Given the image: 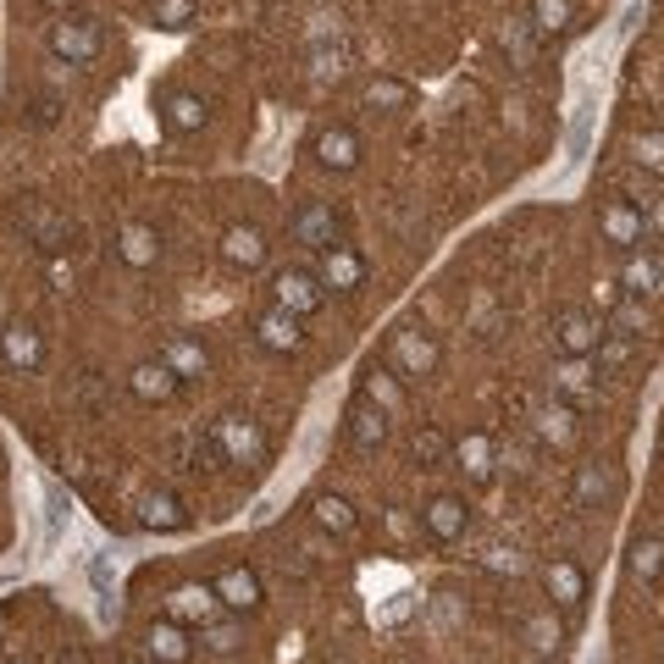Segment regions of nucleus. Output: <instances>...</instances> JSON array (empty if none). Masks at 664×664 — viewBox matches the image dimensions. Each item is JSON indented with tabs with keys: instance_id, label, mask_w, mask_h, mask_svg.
Wrapping results in <instances>:
<instances>
[{
	"instance_id": "nucleus-1",
	"label": "nucleus",
	"mask_w": 664,
	"mask_h": 664,
	"mask_svg": "<svg viewBox=\"0 0 664 664\" xmlns=\"http://www.w3.org/2000/svg\"><path fill=\"white\" fill-rule=\"evenodd\" d=\"M554 338H559V349H565L570 360H587L598 344H604V321H598L593 310H559Z\"/></svg>"
},
{
	"instance_id": "nucleus-2",
	"label": "nucleus",
	"mask_w": 664,
	"mask_h": 664,
	"mask_svg": "<svg viewBox=\"0 0 664 664\" xmlns=\"http://www.w3.org/2000/svg\"><path fill=\"white\" fill-rule=\"evenodd\" d=\"M216 443L227 449V465H249L266 454V432H261V421H249V415H222V421H216Z\"/></svg>"
},
{
	"instance_id": "nucleus-3",
	"label": "nucleus",
	"mask_w": 664,
	"mask_h": 664,
	"mask_svg": "<svg viewBox=\"0 0 664 664\" xmlns=\"http://www.w3.org/2000/svg\"><path fill=\"white\" fill-rule=\"evenodd\" d=\"M316 277H321V288H338V294H355V288L366 283V255H360V249H349V244H332V249H321V266H316Z\"/></svg>"
},
{
	"instance_id": "nucleus-4",
	"label": "nucleus",
	"mask_w": 664,
	"mask_h": 664,
	"mask_svg": "<svg viewBox=\"0 0 664 664\" xmlns=\"http://www.w3.org/2000/svg\"><path fill=\"white\" fill-rule=\"evenodd\" d=\"M598 227H604V238L615 249H637L642 244V233H648V216H642V205H631V200H609L604 211H598Z\"/></svg>"
},
{
	"instance_id": "nucleus-5",
	"label": "nucleus",
	"mask_w": 664,
	"mask_h": 664,
	"mask_svg": "<svg viewBox=\"0 0 664 664\" xmlns=\"http://www.w3.org/2000/svg\"><path fill=\"white\" fill-rule=\"evenodd\" d=\"M50 50H56V56H67V61H89L100 50L95 17H61V23L50 28Z\"/></svg>"
},
{
	"instance_id": "nucleus-6",
	"label": "nucleus",
	"mask_w": 664,
	"mask_h": 664,
	"mask_svg": "<svg viewBox=\"0 0 664 664\" xmlns=\"http://www.w3.org/2000/svg\"><path fill=\"white\" fill-rule=\"evenodd\" d=\"M393 366H399L404 377H432V366H438V344H432L427 332L399 327L393 332Z\"/></svg>"
},
{
	"instance_id": "nucleus-7",
	"label": "nucleus",
	"mask_w": 664,
	"mask_h": 664,
	"mask_svg": "<svg viewBox=\"0 0 664 664\" xmlns=\"http://www.w3.org/2000/svg\"><path fill=\"white\" fill-rule=\"evenodd\" d=\"M272 288H277V305H283V310H294L299 321H305V316H316V310H321V299H327V288H321V277H316V272H283Z\"/></svg>"
},
{
	"instance_id": "nucleus-8",
	"label": "nucleus",
	"mask_w": 664,
	"mask_h": 664,
	"mask_svg": "<svg viewBox=\"0 0 664 664\" xmlns=\"http://www.w3.org/2000/svg\"><path fill=\"white\" fill-rule=\"evenodd\" d=\"M288 227H294V238H299V244H310V249H332V244H338V211H332V205H299Z\"/></svg>"
},
{
	"instance_id": "nucleus-9",
	"label": "nucleus",
	"mask_w": 664,
	"mask_h": 664,
	"mask_svg": "<svg viewBox=\"0 0 664 664\" xmlns=\"http://www.w3.org/2000/svg\"><path fill=\"white\" fill-rule=\"evenodd\" d=\"M543 576H548V593H554V604L565 609V615H581V604H587V576H581L576 559H554Z\"/></svg>"
},
{
	"instance_id": "nucleus-10",
	"label": "nucleus",
	"mask_w": 664,
	"mask_h": 664,
	"mask_svg": "<svg viewBox=\"0 0 664 664\" xmlns=\"http://www.w3.org/2000/svg\"><path fill=\"white\" fill-rule=\"evenodd\" d=\"M211 593H216V604L249 615V609L261 604V581H255V570H222V576L211 581Z\"/></svg>"
},
{
	"instance_id": "nucleus-11",
	"label": "nucleus",
	"mask_w": 664,
	"mask_h": 664,
	"mask_svg": "<svg viewBox=\"0 0 664 664\" xmlns=\"http://www.w3.org/2000/svg\"><path fill=\"white\" fill-rule=\"evenodd\" d=\"M255 338H261V349H299V316L294 310H283V305H272V310H261L255 316Z\"/></svg>"
},
{
	"instance_id": "nucleus-12",
	"label": "nucleus",
	"mask_w": 664,
	"mask_h": 664,
	"mask_svg": "<svg viewBox=\"0 0 664 664\" xmlns=\"http://www.w3.org/2000/svg\"><path fill=\"white\" fill-rule=\"evenodd\" d=\"M421 521H427V532L438 537V543H454V537H465V521H471V515H465V498H432L427 510H421Z\"/></svg>"
},
{
	"instance_id": "nucleus-13",
	"label": "nucleus",
	"mask_w": 664,
	"mask_h": 664,
	"mask_svg": "<svg viewBox=\"0 0 664 664\" xmlns=\"http://www.w3.org/2000/svg\"><path fill=\"white\" fill-rule=\"evenodd\" d=\"M382 438H388V410H382V404H371V399H360L355 410H349V443L371 454Z\"/></svg>"
},
{
	"instance_id": "nucleus-14",
	"label": "nucleus",
	"mask_w": 664,
	"mask_h": 664,
	"mask_svg": "<svg viewBox=\"0 0 664 664\" xmlns=\"http://www.w3.org/2000/svg\"><path fill=\"white\" fill-rule=\"evenodd\" d=\"M178 371L166 366V360H144V366H133V393L139 399H155V404H166L172 393H178Z\"/></svg>"
},
{
	"instance_id": "nucleus-15",
	"label": "nucleus",
	"mask_w": 664,
	"mask_h": 664,
	"mask_svg": "<svg viewBox=\"0 0 664 664\" xmlns=\"http://www.w3.org/2000/svg\"><path fill=\"white\" fill-rule=\"evenodd\" d=\"M144 648H150V664H183L189 659V631L172 626V620H161V626H150Z\"/></svg>"
},
{
	"instance_id": "nucleus-16",
	"label": "nucleus",
	"mask_w": 664,
	"mask_h": 664,
	"mask_svg": "<svg viewBox=\"0 0 664 664\" xmlns=\"http://www.w3.org/2000/svg\"><path fill=\"white\" fill-rule=\"evenodd\" d=\"M626 565H631V576H637L642 587H659L664 581V537H637Z\"/></svg>"
},
{
	"instance_id": "nucleus-17",
	"label": "nucleus",
	"mask_w": 664,
	"mask_h": 664,
	"mask_svg": "<svg viewBox=\"0 0 664 664\" xmlns=\"http://www.w3.org/2000/svg\"><path fill=\"white\" fill-rule=\"evenodd\" d=\"M161 360L178 371V377H205V366H211V355L200 349V338H183V332H178V338H166Z\"/></svg>"
},
{
	"instance_id": "nucleus-18",
	"label": "nucleus",
	"mask_w": 664,
	"mask_h": 664,
	"mask_svg": "<svg viewBox=\"0 0 664 664\" xmlns=\"http://www.w3.org/2000/svg\"><path fill=\"white\" fill-rule=\"evenodd\" d=\"M222 255H227L233 266H244V272H249V266H261V261H266V238H261V227H233V233L222 238Z\"/></svg>"
},
{
	"instance_id": "nucleus-19",
	"label": "nucleus",
	"mask_w": 664,
	"mask_h": 664,
	"mask_svg": "<svg viewBox=\"0 0 664 664\" xmlns=\"http://www.w3.org/2000/svg\"><path fill=\"white\" fill-rule=\"evenodd\" d=\"M316 155H321V166H338V172H349V166L360 161V139L349 128H327L316 139Z\"/></svg>"
},
{
	"instance_id": "nucleus-20",
	"label": "nucleus",
	"mask_w": 664,
	"mask_h": 664,
	"mask_svg": "<svg viewBox=\"0 0 664 664\" xmlns=\"http://www.w3.org/2000/svg\"><path fill=\"white\" fill-rule=\"evenodd\" d=\"M0 344H6V360H12V366H23V371H34L39 355H45V344H39V332L28 327V321H12Z\"/></svg>"
},
{
	"instance_id": "nucleus-21",
	"label": "nucleus",
	"mask_w": 664,
	"mask_h": 664,
	"mask_svg": "<svg viewBox=\"0 0 664 664\" xmlns=\"http://www.w3.org/2000/svg\"><path fill=\"white\" fill-rule=\"evenodd\" d=\"M620 288H626L631 299H637V294H653V288H664V266L653 261V255H637V249H631V255H626V277H620Z\"/></svg>"
},
{
	"instance_id": "nucleus-22",
	"label": "nucleus",
	"mask_w": 664,
	"mask_h": 664,
	"mask_svg": "<svg viewBox=\"0 0 664 664\" xmlns=\"http://www.w3.org/2000/svg\"><path fill=\"white\" fill-rule=\"evenodd\" d=\"M144 526H155V532H183V526H189V510H183L172 493H150L144 498Z\"/></svg>"
},
{
	"instance_id": "nucleus-23",
	"label": "nucleus",
	"mask_w": 664,
	"mask_h": 664,
	"mask_svg": "<svg viewBox=\"0 0 664 664\" xmlns=\"http://www.w3.org/2000/svg\"><path fill=\"white\" fill-rule=\"evenodd\" d=\"M205 122V100L200 95H166V128L172 133H194Z\"/></svg>"
},
{
	"instance_id": "nucleus-24",
	"label": "nucleus",
	"mask_w": 664,
	"mask_h": 664,
	"mask_svg": "<svg viewBox=\"0 0 664 664\" xmlns=\"http://www.w3.org/2000/svg\"><path fill=\"white\" fill-rule=\"evenodd\" d=\"M609 493H615V471L609 465H581L576 471V504H598Z\"/></svg>"
},
{
	"instance_id": "nucleus-25",
	"label": "nucleus",
	"mask_w": 664,
	"mask_h": 664,
	"mask_svg": "<svg viewBox=\"0 0 664 664\" xmlns=\"http://www.w3.org/2000/svg\"><path fill=\"white\" fill-rule=\"evenodd\" d=\"M155 233L150 227H128V233H122V261L128 266H155Z\"/></svg>"
},
{
	"instance_id": "nucleus-26",
	"label": "nucleus",
	"mask_w": 664,
	"mask_h": 664,
	"mask_svg": "<svg viewBox=\"0 0 664 664\" xmlns=\"http://www.w3.org/2000/svg\"><path fill=\"white\" fill-rule=\"evenodd\" d=\"M61 526H67V493L56 482H45V548L61 543Z\"/></svg>"
},
{
	"instance_id": "nucleus-27",
	"label": "nucleus",
	"mask_w": 664,
	"mask_h": 664,
	"mask_svg": "<svg viewBox=\"0 0 664 664\" xmlns=\"http://www.w3.org/2000/svg\"><path fill=\"white\" fill-rule=\"evenodd\" d=\"M570 23V0H532V28L537 34H559Z\"/></svg>"
},
{
	"instance_id": "nucleus-28",
	"label": "nucleus",
	"mask_w": 664,
	"mask_h": 664,
	"mask_svg": "<svg viewBox=\"0 0 664 664\" xmlns=\"http://www.w3.org/2000/svg\"><path fill=\"white\" fill-rule=\"evenodd\" d=\"M194 12H200L194 0H150V17H155L161 28H189Z\"/></svg>"
},
{
	"instance_id": "nucleus-29",
	"label": "nucleus",
	"mask_w": 664,
	"mask_h": 664,
	"mask_svg": "<svg viewBox=\"0 0 664 664\" xmlns=\"http://www.w3.org/2000/svg\"><path fill=\"white\" fill-rule=\"evenodd\" d=\"M316 521L327 532H355V510H349L344 498H316Z\"/></svg>"
},
{
	"instance_id": "nucleus-30",
	"label": "nucleus",
	"mask_w": 664,
	"mask_h": 664,
	"mask_svg": "<svg viewBox=\"0 0 664 664\" xmlns=\"http://www.w3.org/2000/svg\"><path fill=\"white\" fill-rule=\"evenodd\" d=\"M637 166L664 178V133H637Z\"/></svg>"
},
{
	"instance_id": "nucleus-31",
	"label": "nucleus",
	"mask_w": 664,
	"mask_h": 664,
	"mask_svg": "<svg viewBox=\"0 0 664 664\" xmlns=\"http://www.w3.org/2000/svg\"><path fill=\"white\" fill-rule=\"evenodd\" d=\"M415 460H421V465H443V460H449V438H443L438 427L415 432Z\"/></svg>"
},
{
	"instance_id": "nucleus-32",
	"label": "nucleus",
	"mask_w": 664,
	"mask_h": 664,
	"mask_svg": "<svg viewBox=\"0 0 664 664\" xmlns=\"http://www.w3.org/2000/svg\"><path fill=\"white\" fill-rule=\"evenodd\" d=\"M593 355H598V371H615V366H626V360H631V344L620 338V332H615V338L604 332V344H598Z\"/></svg>"
},
{
	"instance_id": "nucleus-33",
	"label": "nucleus",
	"mask_w": 664,
	"mask_h": 664,
	"mask_svg": "<svg viewBox=\"0 0 664 664\" xmlns=\"http://www.w3.org/2000/svg\"><path fill=\"white\" fill-rule=\"evenodd\" d=\"M526 642H532V653H554L559 648V626L548 615H537L532 626H526Z\"/></svg>"
},
{
	"instance_id": "nucleus-34",
	"label": "nucleus",
	"mask_w": 664,
	"mask_h": 664,
	"mask_svg": "<svg viewBox=\"0 0 664 664\" xmlns=\"http://www.w3.org/2000/svg\"><path fill=\"white\" fill-rule=\"evenodd\" d=\"M559 393L576 399V404H587V366H581V360H570V366L559 371Z\"/></svg>"
},
{
	"instance_id": "nucleus-35",
	"label": "nucleus",
	"mask_w": 664,
	"mask_h": 664,
	"mask_svg": "<svg viewBox=\"0 0 664 664\" xmlns=\"http://www.w3.org/2000/svg\"><path fill=\"white\" fill-rule=\"evenodd\" d=\"M211 604H216V593H211V587H183V593H178V615H211Z\"/></svg>"
},
{
	"instance_id": "nucleus-36",
	"label": "nucleus",
	"mask_w": 664,
	"mask_h": 664,
	"mask_svg": "<svg viewBox=\"0 0 664 664\" xmlns=\"http://www.w3.org/2000/svg\"><path fill=\"white\" fill-rule=\"evenodd\" d=\"M366 399H371V404H382V410H399V388L388 382V371H371V382H366Z\"/></svg>"
},
{
	"instance_id": "nucleus-37",
	"label": "nucleus",
	"mask_w": 664,
	"mask_h": 664,
	"mask_svg": "<svg viewBox=\"0 0 664 664\" xmlns=\"http://www.w3.org/2000/svg\"><path fill=\"white\" fill-rule=\"evenodd\" d=\"M454 454L471 465V476H487V438H460V443H454Z\"/></svg>"
},
{
	"instance_id": "nucleus-38",
	"label": "nucleus",
	"mask_w": 664,
	"mask_h": 664,
	"mask_svg": "<svg viewBox=\"0 0 664 664\" xmlns=\"http://www.w3.org/2000/svg\"><path fill=\"white\" fill-rule=\"evenodd\" d=\"M238 642H244V631H238V626H205V648H211V653H233Z\"/></svg>"
},
{
	"instance_id": "nucleus-39",
	"label": "nucleus",
	"mask_w": 664,
	"mask_h": 664,
	"mask_svg": "<svg viewBox=\"0 0 664 664\" xmlns=\"http://www.w3.org/2000/svg\"><path fill=\"white\" fill-rule=\"evenodd\" d=\"M410 100V89H399V83H371V106H404Z\"/></svg>"
},
{
	"instance_id": "nucleus-40",
	"label": "nucleus",
	"mask_w": 664,
	"mask_h": 664,
	"mask_svg": "<svg viewBox=\"0 0 664 664\" xmlns=\"http://www.w3.org/2000/svg\"><path fill=\"white\" fill-rule=\"evenodd\" d=\"M581 150H587V106H581L576 122H570V161H581Z\"/></svg>"
},
{
	"instance_id": "nucleus-41",
	"label": "nucleus",
	"mask_w": 664,
	"mask_h": 664,
	"mask_svg": "<svg viewBox=\"0 0 664 664\" xmlns=\"http://www.w3.org/2000/svg\"><path fill=\"white\" fill-rule=\"evenodd\" d=\"M404 615H410V593H399V598L388 604V620H404Z\"/></svg>"
},
{
	"instance_id": "nucleus-42",
	"label": "nucleus",
	"mask_w": 664,
	"mask_h": 664,
	"mask_svg": "<svg viewBox=\"0 0 664 664\" xmlns=\"http://www.w3.org/2000/svg\"><path fill=\"white\" fill-rule=\"evenodd\" d=\"M648 227H653V233L664 238V200H653V211H648Z\"/></svg>"
},
{
	"instance_id": "nucleus-43",
	"label": "nucleus",
	"mask_w": 664,
	"mask_h": 664,
	"mask_svg": "<svg viewBox=\"0 0 664 664\" xmlns=\"http://www.w3.org/2000/svg\"><path fill=\"white\" fill-rule=\"evenodd\" d=\"M50 6H61V0H50Z\"/></svg>"
},
{
	"instance_id": "nucleus-44",
	"label": "nucleus",
	"mask_w": 664,
	"mask_h": 664,
	"mask_svg": "<svg viewBox=\"0 0 664 664\" xmlns=\"http://www.w3.org/2000/svg\"><path fill=\"white\" fill-rule=\"evenodd\" d=\"M139 664H150V659H139Z\"/></svg>"
}]
</instances>
